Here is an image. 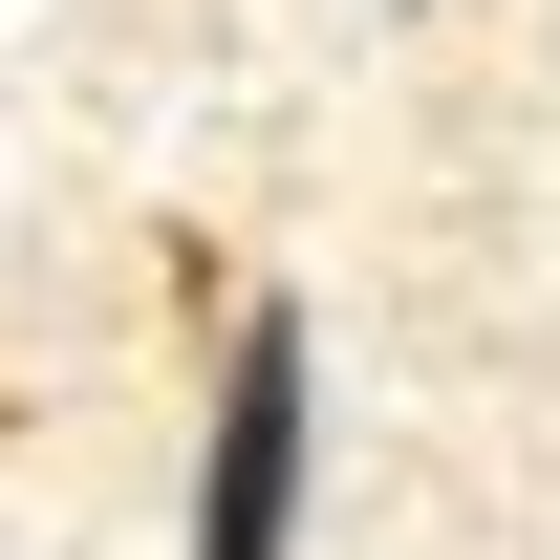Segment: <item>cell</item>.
I'll return each instance as SVG.
<instances>
[{
    "label": "cell",
    "mask_w": 560,
    "mask_h": 560,
    "mask_svg": "<svg viewBox=\"0 0 560 560\" xmlns=\"http://www.w3.org/2000/svg\"><path fill=\"white\" fill-rule=\"evenodd\" d=\"M302 453H324V366H302V324H237V366H215V431H195V539L173 560H302Z\"/></svg>",
    "instance_id": "6da1fadb"
}]
</instances>
